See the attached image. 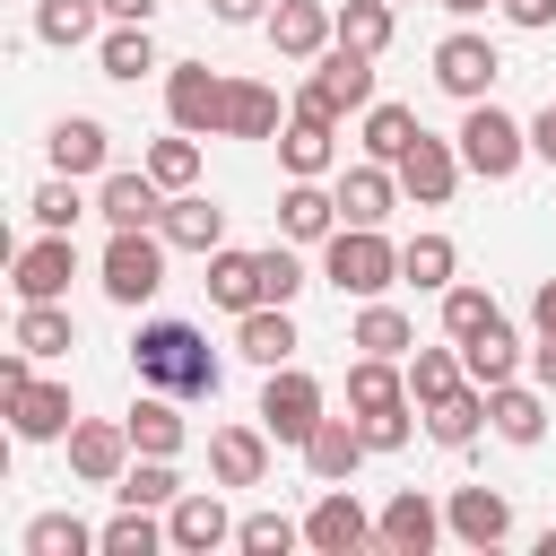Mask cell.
Segmentation results:
<instances>
[{"instance_id": "obj_1", "label": "cell", "mask_w": 556, "mask_h": 556, "mask_svg": "<svg viewBox=\"0 0 556 556\" xmlns=\"http://www.w3.org/2000/svg\"><path fill=\"white\" fill-rule=\"evenodd\" d=\"M130 365H139L148 391H174V400H217V382H226L208 330H191V321H139Z\"/></svg>"}, {"instance_id": "obj_2", "label": "cell", "mask_w": 556, "mask_h": 556, "mask_svg": "<svg viewBox=\"0 0 556 556\" xmlns=\"http://www.w3.org/2000/svg\"><path fill=\"white\" fill-rule=\"evenodd\" d=\"M365 104H374V52H356V43H330L313 61V78L295 87V113L304 122H348Z\"/></svg>"}, {"instance_id": "obj_3", "label": "cell", "mask_w": 556, "mask_h": 556, "mask_svg": "<svg viewBox=\"0 0 556 556\" xmlns=\"http://www.w3.org/2000/svg\"><path fill=\"white\" fill-rule=\"evenodd\" d=\"M521 156H530V130H521L495 96H478V104L460 113V165H469L478 182H513Z\"/></svg>"}, {"instance_id": "obj_4", "label": "cell", "mask_w": 556, "mask_h": 556, "mask_svg": "<svg viewBox=\"0 0 556 556\" xmlns=\"http://www.w3.org/2000/svg\"><path fill=\"white\" fill-rule=\"evenodd\" d=\"M321 278L339 295H382V287H400V243H382V226H339L321 243Z\"/></svg>"}, {"instance_id": "obj_5", "label": "cell", "mask_w": 556, "mask_h": 556, "mask_svg": "<svg viewBox=\"0 0 556 556\" xmlns=\"http://www.w3.org/2000/svg\"><path fill=\"white\" fill-rule=\"evenodd\" d=\"M165 235L156 226H113V243H104V295L113 304H148L156 287H165Z\"/></svg>"}, {"instance_id": "obj_6", "label": "cell", "mask_w": 556, "mask_h": 556, "mask_svg": "<svg viewBox=\"0 0 556 556\" xmlns=\"http://www.w3.org/2000/svg\"><path fill=\"white\" fill-rule=\"evenodd\" d=\"M226 96H235V78H217L208 61H174V70H165V113H174V130H191V139L226 130Z\"/></svg>"}, {"instance_id": "obj_7", "label": "cell", "mask_w": 556, "mask_h": 556, "mask_svg": "<svg viewBox=\"0 0 556 556\" xmlns=\"http://www.w3.org/2000/svg\"><path fill=\"white\" fill-rule=\"evenodd\" d=\"M278 443H295L304 452V434L321 426V382L304 374V365H269V382H261V408H252Z\"/></svg>"}, {"instance_id": "obj_8", "label": "cell", "mask_w": 556, "mask_h": 556, "mask_svg": "<svg viewBox=\"0 0 556 556\" xmlns=\"http://www.w3.org/2000/svg\"><path fill=\"white\" fill-rule=\"evenodd\" d=\"M70 278H78V243L61 235V226H43L17 261H9V287H17V304H52V295H70Z\"/></svg>"}, {"instance_id": "obj_9", "label": "cell", "mask_w": 556, "mask_h": 556, "mask_svg": "<svg viewBox=\"0 0 556 556\" xmlns=\"http://www.w3.org/2000/svg\"><path fill=\"white\" fill-rule=\"evenodd\" d=\"M495 78H504V52H495L486 35H469V26H460V35H443V43H434V87H443V96L478 104Z\"/></svg>"}, {"instance_id": "obj_10", "label": "cell", "mask_w": 556, "mask_h": 556, "mask_svg": "<svg viewBox=\"0 0 556 556\" xmlns=\"http://www.w3.org/2000/svg\"><path fill=\"white\" fill-rule=\"evenodd\" d=\"M0 408H9V426H17V443H70V426H78V408H70V382H17V391H0Z\"/></svg>"}, {"instance_id": "obj_11", "label": "cell", "mask_w": 556, "mask_h": 556, "mask_svg": "<svg viewBox=\"0 0 556 556\" xmlns=\"http://www.w3.org/2000/svg\"><path fill=\"white\" fill-rule=\"evenodd\" d=\"M304 547L313 556H356V547H374V513L348 486H321V504L304 513Z\"/></svg>"}, {"instance_id": "obj_12", "label": "cell", "mask_w": 556, "mask_h": 556, "mask_svg": "<svg viewBox=\"0 0 556 556\" xmlns=\"http://www.w3.org/2000/svg\"><path fill=\"white\" fill-rule=\"evenodd\" d=\"M261 26H269V43H278V61H321V52L339 43V9H321V0H278Z\"/></svg>"}, {"instance_id": "obj_13", "label": "cell", "mask_w": 556, "mask_h": 556, "mask_svg": "<svg viewBox=\"0 0 556 556\" xmlns=\"http://www.w3.org/2000/svg\"><path fill=\"white\" fill-rule=\"evenodd\" d=\"M391 174H400V191H408L417 208H443V200H452V182H460V139H434V130H417V148H408Z\"/></svg>"}, {"instance_id": "obj_14", "label": "cell", "mask_w": 556, "mask_h": 556, "mask_svg": "<svg viewBox=\"0 0 556 556\" xmlns=\"http://www.w3.org/2000/svg\"><path fill=\"white\" fill-rule=\"evenodd\" d=\"M443 530H452V521H443L434 495H417V486H400V495L374 513V547H391V556H426Z\"/></svg>"}, {"instance_id": "obj_15", "label": "cell", "mask_w": 556, "mask_h": 556, "mask_svg": "<svg viewBox=\"0 0 556 556\" xmlns=\"http://www.w3.org/2000/svg\"><path fill=\"white\" fill-rule=\"evenodd\" d=\"M130 452H139V443H130V426H113V417H78V426H70V469H78L87 486H113V478L130 469Z\"/></svg>"}, {"instance_id": "obj_16", "label": "cell", "mask_w": 556, "mask_h": 556, "mask_svg": "<svg viewBox=\"0 0 556 556\" xmlns=\"http://www.w3.org/2000/svg\"><path fill=\"white\" fill-rule=\"evenodd\" d=\"M269 443H278L269 426H217L208 434V478L217 486H261L269 478Z\"/></svg>"}, {"instance_id": "obj_17", "label": "cell", "mask_w": 556, "mask_h": 556, "mask_svg": "<svg viewBox=\"0 0 556 556\" xmlns=\"http://www.w3.org/2000/svg\"><path fill=\"white\" fill-rule=\"evenodd\" d=\"M330 191H339V226H382L391 200H400V174H391L382 156H365V165H348Z\"/></svg>"}, {"instance_id": "obj_18", "label": "cell", "mask_w": 556, "mask_h": 556, "mask_svg": "<svg viewBox=\"0 0 556 556\" xmlns=\"http://www.w3.org/2000/svg\"><path fill=\"white\" fill-rule=\"evenodd\" d=\"M165 200H174V191H165L148 165H139V174H104V182H96V217H104V226H156V217H165Z\"/></svg>"}, {"instance_id": "obj_19", "label": "cell", "mask_w": 556, "mask_h": 556, "mask_svg": "<svg viewBox=\"0 0 556 556\" xmlns=\"http://www.w3.org/2000/svg\"><path fill=\"white\" fill-rule=\"evenodd\" d=\"M156 235H165L174 252H200V261H208V252L226 243V208H217L208 191H174L165 217H156Z\"/></svg>"}, {"instance_id": "obj_20", "label": "cell", "mask_w": 556, "mask_h": 556, "mask_svg": "<svg viewBox=\"0 0 556 556\" xmlns=\"http://www.w3.org/2000/svg\"><path fill=\"white\" fill-rule=\"evenodd\" d=\"M365 452H374V443H365V426H356V417H321V426L304 434V469H313L321 486H348Z\"/></svg>"}, {"instance_id": "obj_21", "label": "cell", "mask_w": 556, "mask_h": 556, "mask_svg": "<svg viewBox=\"0 0 556 556\" xmlns=\"http://www.w3.org/2000/svg\"><path fill=\"white\" fill-rule=\"evenodd\" d=\"M443 521H452L460 547H504V539H513V504H504L495 486H452Z\"/></svg>"}, {"instance_id": "obj_22", "label": "cell", "mask_w": 556, "mask_h": 556, "mask_svg": "<svg viewBox=\"0 0 556 556\" xmlns=\"http://www.w3.org/2000/svg\"><path fill=\"white\" fill-rule=\"evenodd\" d=\"M278 165H287V182H321V174L339 165V122H304V113H287V130H278Z\"/></svg>"}, {"instance_id": "obj_23", "label": "cell", "mask_w": 556, "mask_h": 556, "mask_svg": "<svg viewBox=\"0 0 556 556\" xmlns=\"http://www.w3.org/2000/svg\"><path fill=\"white\" fill-rule=\"evenodd\" d=\"M278 235H287V243H330V235H339V191L287 182V191H278Z\"/></svg>"}, {"instance_id": "obj_24", "label": "cell", "mask_w": 556, "mask_h": 556, "mask_svg": "<svg viewBox=\"0 0 556 556\" xmlns=\"http://www.w3.org/2000/svg\"><path fill=\"white\" fill-rule=\"evenodd\" d=\"M208 304H226V313H252V304H269L261 252H235V243H217V252H208Z\"/></svg>"}, {"instance_id": "obj_25", "label": "cell", "mask_w": 556, "mask_h": 556, "mask_svg": "<svg viewBox=\"0 0 556 556\" xmlns=\"http://www.w3.org/2000/svg\"><path fill=\"white\" fill-rule=\"evenodd\" d=\"M165 539H174L182 556H208V547L235 539V521H226L217 495H174V504H165Z\"/></svg>"}, {"instance_id": "obj_26", "label": "cell", "mask_w": 556, "mask_h": 556, "mask_svg": "<svg viewBox=\"0 0 556 556\" xmlns=\"http://www.w3.org/2000/svg\"><path fill=\"white\" fill-rule=\"evenodd\" d=\"M43 148H52V174H104V156H113V139H104L96 113H61Z\"/></svg>"}, {"instance_id": "obj_27", "label": "cell", "mask_w": 556, "mask_h": 556, "mask_svg": "<svg viewBox=\"0 0 556 556\" xmlns=\"http://www.w3.org/2000/svg\"><path fill=\"white\" fill-rule=\"evenodd\" d=\"M235 348L269 374V365H295V321H287V304H252V313H235Z\"/></svg>"}, {"instance_id": "obj_28", "label": "cell", "mask_w": 556, "mask_h": 556, "mask_svg": "<svg viewBox=\"0 0 556 556\" xmlns=\"http://www.w3.org/2000/svg\"><path fill=\"white\" fill-rule=\"evenodd\" d=\"M486 426H495L504 443H539V434H547V391H539V382H495V391H486Z\"/></svg>"}, {"instance_id": "obj_29", "label": "cell", "mask_w": 556, "mask_h": 556, "mask_svg": "<svg viewBox=\"0 0 556 556\" xmlns=\"http://www.w3.org/2000/svg\"><path fill=\"white\" fill-rule=\"evenodd\" d=\"M287 113H295V104H278V87L235 78V96H226V139H278V130H287Z\"/></svg>"}, {"instance_id": "obj_30", "label": "cell", "mask_w": 556, "mask_h": 556, "mask_svg": "<svg viewBox=\"0 0 556 556\" xmlns=\"http://www.w3.org/2000/svg\"><path fill=\"white\" fill-rule=\"evenodd\" d=\"M460 365H469V382H478V391L513 382V374H521V339H513V321L495 313V321H486L478 339H460Z\"/></svg>"}, {"instance_id": "obj_31", "label": "cell", "mask_w": 556, "mask_h": 556, "mask_svg": "<svg viewBox=\"0 0 556 556\" xmlns=\"http://www.w3.org/2000/svg\"><path fill=\"white\" fill-rule=\"evenodd\" d=\"M408 400V365L400 356H356L348 365V408L356 417H382V408H400Z\"/></svg>"}, {"instance_id": "obj_32", "label": "cell", "mask_w": 556, "mask_h": 556, "mask_svg": "<svg viewBox=\"0 0 556 556\" xmlns=\"http://www.w3.org/2000/svg\"><path fill=\"white\" fill-rule=\"evenodd\" d=\"M26 356H70L78 348V321H70V304L52 295V304H17V330H9Z\"/></svg>"}, {"instance_id": "obj_33", "label": "cell", "mask_w": 556, "mask_h": 556, "mask_svg": "<svg viewBox=\"0 0 556 556\" xmlns=\"http://www.w3.org/2000/svg\"><path fill=\"white\" fill-rule=\"evenodd\" d=\"M348 348H356V356H408V348H417V330H408V313H400V304L365 295V313H356Z\"/></svg>"}, {"instance_id": "obj_34", "label": "cell", "mask_w": 556, "mask_h": 556, "mask_svg": "<svg viewBox=\"0 0 556 556\" xmlns=\"http://www.w3.org/2000/svg\"><path fill=\"white\" fill-rule=\"evenodd\" d=\"M460 382H469V365H460V339H452V348H408V400H417V408L452 400Z\"/></svg>"}, {"instance_id": "obj_35", "label": "cell", "mask_w": 556, "mask_h": 556, "mask_svg": "<svg viewBox=\"0 0 556 556\" xmlns=\"http://www.w3.org/2000/svg\"><path fill=\"white\" fill-rule=\"evenodd\" d=\"M478 426H486V391H478V382H460L452 400H434V408H426V434H434L443 452H469V443H478Z\"/></svg>"}, {"instance_id": "obj_36", "label": "cell", "mask_w": 556, "mask_h": 556, "mask_svg": "<svg viewBox=\"0 0 556 556\" xmlns=\"http://www.w3.org/2000/svg\"><path fill=\"white\" fill-rule=\"evenodd\" d=\"M122 426H130L139 452H165V460L182 452V408H174V391H139V408H130Z\"/></svg>"}, {"instance_id": "obj_37", "label": "cell", "mask_w": 556, "mask_h": 556, "mask_svg": "<svg viewBox=\"0 0 556 556\" xmlns=\"http://www.w3.org/2000/svg\"><path fill=\"white\" fill-rule=\"evenodd\" d=\"M452 269H460V252H452V235H408V243H400V278H408V287H426V295H443V287H452Z\"/></svg>"}, {"instance_id": "obj_38", "label": "cell", "mask_w": 556, "mask_h": 556, "mask_svg": "<svg viewBox=\"0 0 556 556\" xmlns=\"http://www.w3.org/2000/svg\"><path fill=\"white\" fill-rule=\"evenodd\" d=\"M417 130H426V122H417L408 104H365V156H382V165H400V156L417 148Z\"/></svg>"}, {"instance_id": "obj_39", "label": "cell", "mask_w": 556, "mask_h": 556, "mask_svg": "<svg viewBox=\"0 0 556 556\" xmlns=\"http://www.w3.org/2000/svg\"><path fill=\"white\" fill-rule=\"evenodd\" d=\"M87 547H104V530H87L78 513H35L26 521V556H87Z\"/></svg>"}, {"instance_id": "obj_40", "label": "cell", "mask_w": 556, "mask_h": 556, "mask_svg": "<svg viewBox=\"0 0 556 556\" xmlns=\"http://www.w3.org/2000/svg\"><path fill=\"white\" fill-rule=\"evenodd\" d=\"M156 547H174L165 521H156V504H122L104 521V556H156Z\"/></svg>"}, {"instance_id": "obj_41", "label": "cell", "mask_w": 556, "mask_h": 556, "mask_svg": "<svg viewBox=\"0 0 556 556\" xmlns=\"http://www.w3.org/2000/svg\"><path fill=\"white\" fill-rule=\"evenodd\" d=\"M96 17H104V0H35V35L61 43V52H78L96 35Z\"/></svg>"}, {"instance_id": "obj_42", "label": "cell", "mask_w": 556, "mask_h": 556, "mask_svg": "<svg viewBox=\"0 0 556 556\" xmlns=\"http://www.w3.org/2000/svg\"><path fill=\"white\" fill-rule=\"evenodd\" d=\"M113 495H122V504H174V495H182V478H174V460H165V452H139V460L113 478Z\"/></svg>"}, {"instance_id": "obj_43", "label": "cell", "mask_w": 556, "mask_h": 556, "mask_svg": "<svg viewBox=\"0 0 556 556\" xmlns=\"http://www.w3.org/2000/svg\"><path fill=\"white\" fill-rule=\"evenodd\" d=\"M339 43H356V52H391V0H348L339 9Z\"/></svg>"}, {"instance_id": "obj_44", "label": "cell", "mask_w": 556, "mask_h": 556, "mask_svg": "<svg viewBox=\"0 0 556 556\" xmlns=\"http://www.w3.org/2000/svg\"><path fill=\"white\" fill-rule=\"evenodd\" d=\"M148 174H156L165 191H191V182H200V139H191V130L156 139V148H148Z\"/></svg>"}, {"instance_id": "obj_45", "label": "cell", "mask_w": 556, "mask_h": 556, "mask_svg": "<svg viewBox=\"0 0 556 556\" xmlns=\"http://www.w3.org/2000/svg\"><path fill=\"white\" fill-rule=\"evenodd\" d=\"M486 321H495V295H486V287H460V278H452V287H443V339H478Z\"/></svg>"}, {"instance_id": "obj_46", "label": "cell", "mask_w": 556, "mask_h": 556, "mask_svg": "<svg viewBox=\"0 0 556 556\" xmlns=\"http://www.w3.org/2000/svg\"><path fill=\"white\" fill-rule=\"evenodd\" d=\"M295 539H304V521H287V513H243L235 521V547L243 556H287Z\"/></svg>"}, {"instance_id": "obj_47", "label": "cell", "mask_w": 556, "mask_h": 556, "mask_svg": "<svg viewBox=\"0 0 556 556\" xmlns=\"http://www.w3.org/2000/svg\"><path fill=\"white\" fill-rule=\"evenodd\" d=\"M148 70H156L148 26H113V35H104V78H148Z\"/></svg>"}, {"instance_id": "obj_48", "label": "cell", "mask_w": 556, "mask_h": 556, "mask_svg": "<svg viewBox=\"0 0 556 556\" xmlns=\"http://www.w3.org/2000/svg\"><path fill=\"white\" fill-rule=\"evenodd\" d=\"M78 208H87V200H78V174H52V182L26 200V217H35V226H61V235L78 226Z\"/></svg>"}, {"instance_id": "obj_49", "label": "cell", "mask_w": 556, "mask_h": 556, "mask_svg": "<svg viewBox=\"0 0 556 556\" xmlns=\"http://www.w3.org/2000/svg\"><path fill=\"white\" fill-rule=\"evenodd\" d=\"M261 278H269V304H295V287H304V261H295L287 243H269V252H261Z\"/></svg>"}, {"instance_id": "obj_50", "label": "cell", "mask_w": 556, "mask_h": 556, "mask_svg": "<svg viewBox=\"0 0 556 556\" xmlns=\"http://www.w3.org/2000/svg\"><path fill=\"white\" fill-rule=\"evenodd\" d=\"M408 408H417V400H400V408H382V417H356L365 443H374V452H400V443H408Z\"/></svg>"}, {"instance_id": "obj_51", "label": "cell", "mask_w": 556, "mask_h": 556, "mask_svg": "<svg viewBox=\"0 0 556 556\" xmlns=\"http://www.w3.org/2000/svg\"><path fill=\"white\" fill-rule=\"evenodd\" d=\"M530 156H539V165H556V96H547V104H539V122H530Z\"/></svg>"}, {"instance_id": "obj_52", "label": "cell", "mask_w": 556, "mask_h": 556, "mask_svg": "<svg viewBox=\"0 0 556 556\" xmlns=\"http://www.w3.org/2000/svg\"><path fill=\"white\" fill-rule=\"evenodd\" d=\"M513 26H556V0H495Z\"/></svg>"}, {"instance_id": "obj_53", "label": "cell", "mask_w": 556, "mask_h": 556, "mask_svg": "<svg viewBox=\"0 0 556 556\" xmlns=\"http://www.w3.org/2000/svg\"><path fill=\"white\" fill-rule=\"evenodd\" d=\"M208 9H217L226 26H261V17H269V0H208Z\"/></svg>"}, {"instance_id": "obj_54", "label": "cell", "mask_w": 556, "mask_h": 556, "mask_svg": "<svg viewBox=\"0 0 556 556\" xmlns=\"http://www.w3.org/2000/svg\"><path fill=\"white\" fill-rule=\"evenodd\" d=\"M530 330H539V339H556V278L530 295Z\"/></svg>"}, {"instance_id": "obj_55", "label": "cell", "mask_w": 556, "mask_h": 556, "mask_svg": "<svg viewBox=\"0 0 556 556\" xmlns=\"http://www.w3.org/2000/svg\"><path fill=\"white\" fill-rule=\"evenodd\" d=\"M104 17H113V26H148V17H156V0H104Z\"/></svg>"}, {"instance_id": "obj_56", "label": "cell", "mask_w": 556, "mask_h": 556, "mask_svg": "<svg viewBox=\"0 0 556 556\" xmlns=\"http://www.w3.org/2000/svg\"><path fill=\"white\" fill-rule=\"evenodd\" d=\"M530 374H539V391H556V339H539V348H530Z\"/></svg>"}, {"instance_id": "obj_57", "label": "cell", "mask_w": 556, "mask_h": 556, "mask_svg": "<svg viewBox=\"0 0 556 556\" xmlns=\"http://www.w3.org/2000/svg\"><path fill=\"white\" fill-rule=\"evenodd\" d=\"M443 9H452V17H478V9H486V0H443Z\"/></svg>"}, {"instance_id": "obj_58", "label": "cell", "mask_w": 556, "mask_h": 556, "mask_svg": "<svg viewBox=\"0 0 556 556\" xmlns=\"http://www.w3.org/2000/svg\"><path fill=\"white\" fill-rule=\"evenodd\" d=\"M539 556H556V530H547V539H539Z\"/></svg>"}, {"instance_id": "obj_59", "label": "cell", "mask_w": 556, "mask_h": 556, "mask_svg": "<svg viewBox=\"0 0 556 556\" xmlns=\"http://www.w3.org/2000/svg\"><path fill=\"white\" fill-rule=\"evenodd\" d=\"M391 9H400V0H391Z\"/></svg>"}]
</instances>
